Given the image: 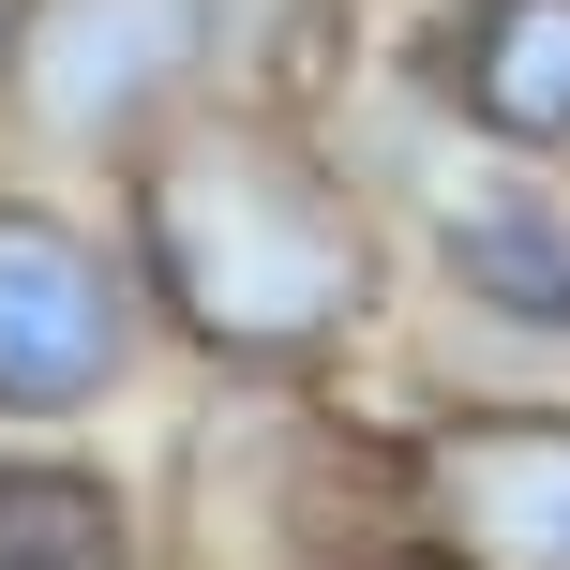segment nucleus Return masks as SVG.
I'll list each match as a JSON object with an SVG mask.
<instances>
[{
	"mask_svg": "<svg viewBox=\"0 0 570 570\" xmlns=\"http://www.w3.org/2000/svg\"><path fill=\"white\" fill-rule=\"evenodd\" d=\"M150 256L180 315L226 345H315L361 301V226L331 210V180H301L256 136H196L150 166Z\"/></svg>",
	"mask_w": 570,
	"mask_h": 570,
	"instance_id": "1",
	"label": "nucleus"
},
{
	"mask_svg": "<svg viewBox=\"0 0 570 570\" xmlns=\"http://www.w3.org/2000/svg\"><path fill=\"white\" fill-rule=\"evenodd\" d=\"M106 375H120V285L90 271L76 226L0 210V405L60 421V405H106Z\"/></svg>",
	"mask_w": 570,
	"mask_h": 570,
	"instance_id": "2",
	"label": "nucleus"
},
{
	"mask_svg": "<svg viewBox=\"0 0 570 570\" xmlns=\"http://www.w3.org/2000/svg\"><path fill=\"white\" fill-rule=\"evenodd\" d=\"M196 30H210V0H46V30H30V106H46L60 136H120V120L196 60Z\"/></svg>",
	"mask_w": 570,
	"mask_h": 570,
	"instance_id": "3",
	"label": "nucleus"
},
{
	"mask_svg": "<svg viewBox=\"0 0 570 570\" xmlns=\"http://www.w3.org/2000/svg\"><path fill=\"white\" fill-rule=\"evenodd\" d=\"M435 511L481 570H570V421H481L435 451Z\"/></svg>",
	"mask_w": 570,
	"mask_h": 570,
	"instance_id": "4",
	"label": "nucleus"
},
{
	"mask_svg": "<svg viewBox=\"0 0 570 570\" xmlns=\"http://www.w3.org/2000/svg\"><path fill=\"white\" fill-rule=\"evenodd\" d=\"M465 106L495 136H525V150L570 136V0H495L481 46H465Z\"/></svg>",
	"mask_w": 570,
	"mask_h": 570,
	"instance_id": "5",
	"label": "nucleus"
},
{
	"mask_svg": "<svg viewBox=\"0 0 570 570\" xmlns=\"http://www.w3.org/2000/svg\"><path fill=\"white\" fill-rule=\"evenodd\" d=\"M451 256L481 271V301L570 315V210H541V196H451Z\"/></svg>",
	"mask_w": 570,
	"mask_h": 570,
	"instance_id": "6",
	"label": "nucleus"
},
{
	"mask_svg": "<svg viewBox=\"0 0 570 570\" xmlns=\"http://www.w3.org/2000/svg\"><path fill=\"white\" fill-rule=\"evenodd\" d=\"M0 570H120V511L90 481L16 465V481H0Z\"/></svg>",
	"mask_w": 570,
	"mask_h": 570,
	"instance_id": "7",
	"label": "nucleus"
}]
</instances>
